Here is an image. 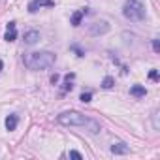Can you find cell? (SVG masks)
<instances>
[{
  "label": "cell",
  "mask_w": 160,
  "mask_h": 160,
  "mask_svg": "<svg viewBox=\"0 0 160 160\" xmlns=\"http://www.w3.org/2000/svg\"><path fill=\"white\" fill-rule=\"evenodd\" d=\"M57 122L62 126H79V128H87L91 134H100L102 126L98 121L85 117L79 111H64L60 115H57Z\"/></svg>",
  "instance_id": "obj_1"
},
{
  "label": "cell",
  "mask_w": 160,
  "mask_h": 160,
  "mask_svg": "<svg viewBox=\"0 0 160 160\" xmlns=\"http://www.w3.org/2000/svg\"><path fill=\"white\" fill-rule=\"evenodd\" d=\"M23 62L28 70H47L55 66L57 55L51 51H34V53H27L23 57Z\"/></svg>",
  "instance_id": "obj_2"
},
{
  "label": "cell",
  "mask_w": 160,
  "mask_h": 160,
  "mask_svg": "<svg viewBox=\"0 0 160 160\" xmlns=\"http://www.w3.org/2000/svg\"><path fill=\"white\" fill-rule=\"evenodd\" d=\"M122 15L128 19V21H143L147 12H145V4L141 2V0H126L124 6H122Z\"/></svg>",
  "instance_id": "obj_3"
},
{
  "label": "cell",
  "mask_w": 160,
  "mask_h": 160,
  "mask_svg": "<svg viewBox=\"0 0 160 160\" xmlns=\"http://www.w3.org/2000/svg\"><path fill=\"white\" fill-rule=\"evenodd\" d=\"M106 32H109V23H108V21H96V23H92L91 28H89V34H91V36H102V34H106Z\"/></svg>",
  "instance_id": "obj_4"
},
{
  "label": "cell",
  "mask_w": 160,
  "mask_h": 160,
  "mask_svg": "<svg viewBox=\"0 0 160 160\" xmlns=\"http://www.w3.org/2000/svg\"><path fill=\"white\" fill-rule=\"evenodd\" d=\"M87 13H89V8H83V10L73 12L72 17H70V25H72V27H79V25H81V21H83V17H85Z\"/></svg>",
  "instance_id": "obj_5"
},
{
  "label": "cell",
  "mask_w": 160,
  "mask_h": 160,
  "mask_svg": "<svg viewBox=\"0 0 160 160\" xmlns=\"http://www.w3.org/2000/svg\"><path fill=\"white\" fill-rule=\"evenodd\" d=\"M4 40H6V42H15V40H17V27H15V23H13V21H10V23L6 25Z\"/></svg>",
  "instance_id": "obj_6"
},
{
  "label": "cell",
  "mask_w": 160,
  "mask_h": 160,
  "mask_svg": "<svg viewBox=\"0 0 160 160\" xmlns=\"http://www.w3.org/2000/svg\"><path fill=\"white\" fill-rule=\"evenodd\" d=\"M40 6H47V8H53L55 4L51 2V0H32V2L28 4V12H30V13H36Z\"/></svg>",
  "instance_id": "obj_7"
},
{
  "label": "cell",
  "mask_w": 160,
  "mask_h": 160,
  "mask_svg": "<svg viewBox=\"0 0 160 160\" xmlns=\"http://www.w3.org/2000/svg\"><path fill=\"white\" fill-rule=\"evenodd\" d=\"M38 40H40V32L38 30H27L25 36H23V42L27 45H34V43H38Z\"/></svg>",
  "instance_id": "obj_8"
},
{
  "label": "cell",
  "mask_w": 160,
  "mask_h": 160,
  "mask_svg": "<svg viewBox=\"0 0 160 160\" xmlns=\"http://www.w3.org/2000/svg\"><path fill=\"white\" fill-rule=\"evenodd\" d=\"M109 151H111L113 154H128V152H130V147H128L126 143H122V141H119V143H113Z\"/></svg>",
  "instance_id": "obj_9"
},
{
  "label": "cell",
  "mask_w": 160,
  "mask_h": 160,
  "mask_svg": "<svg viewBox=\"0 0 160 160\" xmlns=\"http://www.w3.org/2000/svg\"><path fill=\"white\" fill-rule=\"evenodd\" d=\"M130 94H132L134 98H145V96H147V89H145L143 85H132V87H130Z\"/></svg>",
  "instance_id": "obj_10"
},
{
  "label": "cell",
  "mask_w": 160,
  "mask_h": 160,
  "mask_svg": "<svg viewBox=\"0 0 160 160\" xmlns=\"http://www.w3.org/2000/svg\"><path fill=\"white\" fill-rule=\"evenodd\" d=\"M17 122H19V115H15V113H12V115H8L6 117V130H15L17 128Z\"/></svg>",
  "instance_id": "obj_11"
},
{
  "label": "cell",
  "mask_w": 160,
  "mask_h": 160,
  "mask_svg": "<svg viewBox=\"0 0 160 160\" xmlns=\"http://www.w3.org/2000/svg\"><path fill=\"white\" fill-rule=\"evenodd\" d=\"M113 85H115V79L111 77V75H106L104 77V81H102V89H113Z\"/></svg>",
  "instance_id": "obj_12"
},
{
  "label": "cell",
  "mask_w": 160,
  "mask_h": 160,
  "mask_svg": "<svg viewBox=\"0 0 160 160\" xmlns=\"http://www.w3.org/2000/svg\"><path fill=\"white\" fill-rule=\"evenodd\" d=\"M79 100H81L83 104H89L92 100V92H81V96H79Z\"/></svg>",
  "instance_id": "obj_13"
},
{
  "label": "cell",
  "mask_w": 160,
  "mask_h": 160,
  "mask_svg": "<svg viewBox=\"0 0 160 160\" xmlns=\"http://www.w3.org/2000/svg\"><path fill=\"white\" fill-rule=\"evenodd\" d=\"M70 158H75V160H81L83 154L81 152H77V151H70Z\"/></svg>",
  "instance_id": "obj_14"
},
{
  "label": "cell",
  "mask_w": 160,
  "mask_h": 160,
  "mask_svg": "<svg viewBox=\"0 0 160 160\" xmlns=\"http://www.w3.org/2000/svg\"><path fill=\"white\" fill-rule=\"evenodd\" d=\"M70 49H72V51H75V53H77V57H85V53H83V51H81V49H79V47H77V45H75V43H73V45H72V47H70Z\"/></svg>",
  "instance_id": "obj_15"
},
{
  "label": "cell",
  "mask_w": 160,
  "mask_h": 160,
  "mask_svg": "<svg viewBox=\"0 0 160 160\" xmlns=\"http://www.w3.org/2000/svg\"><path fill=\"white\" fill-rule=\"evenodd\" d=\"M149 79H152V81H158V72H156V70H151V72H149Z\"/></svg>",
  "instance_id": "obj_16"
},
{
  "label": "cell",
  "mask_w": 160,
  "mask_h": 160,
  "mask_svg": "<svg viewBox=\"0 0 160 160\" xmlns=\"http://www.w3.org/2000/svg\"><path fill=\"white\" fill-rule=\"evenodd\" d=\"M152 49H154V53H160V42L156 38L152 40Z\"/></svg>",
  "instance_id": "obj_17"
},
{
  "label": "cell",
  "mask_w": 160,
  "mask_h": 160,
  "mask_svg": "<svg viewBox=\"0 0 160 160\" xmlns=\"http://www.w3.org/2000/svg\"><path fill=\"white\" fill-rule=\"evenodd\" d=\"M51 83H53V85H57V83H58V73L51 75Z\"/></svg>",
  "instance_id": "obj_18"
},
{
  "label": "cell",
  "mask_w": 160,
  "mask_h": 160,
  "mask_svg": "<svg viewBox=\"0 0 160 160\" xmlns=\"http://www.w3.org/2000/svg\"><path fill=\"white\" fill-rule=\"evenodd\" d=\"M2 70H4V62H2V60H0V72H2Z\"/></svg>",
  "instance_id": "obj_19"
}]
</instances>
